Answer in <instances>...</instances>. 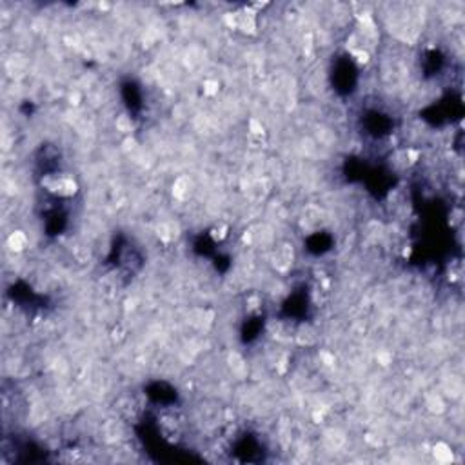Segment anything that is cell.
Instances as JSON below:
<instances>
[{"instance_id":"cell-1","label":"cell","mask_w":465,"mask_h":465,"mask_svg":"<svg viewBox=\"0 0 465 465\" xmlns=\"http://www.w3.org/2000/svg\"><path fill=\"white\" fill-rule=\"evenodd\" d=\"M46 187H48L49 191L59 193V195H62V196H71L77 191V184L68 177L48 178V180H46Z\"/></svg>"},{"instance_id":"cell-2","label":"cell","mask_w":465,"mask_h":465,"mask_svg":"<svg viewBox=\"0 0 465 465\" xmlns=\"http://www.w3.org/2000/svg\"><path fill=\"white\" fill-rule=\"evenodd\" d=\"M432 456H434V460L441 465H447L454 461V450L450 449V445L445 443V441L434 443V447H432Z\"/></svg>"},{"instance_id":"cell-3","label":"cell","mask_w":465,"mask_h":465,"mask_svg":"<svg viewBox=\"0 0 465 465\" xmlns=\"http://www.w3.org/2000/svg\"><path fill=\"white\" fill-rule=\"evenodd\" d=\"M189 193H191V180L187 177L177 178L175 184H173V195L177 196L178 200H184V198L189 196Z\"/></svg>"},{"instance_id":"cell-4","label":"cell","mask_w":465,"mask_h":465,"mask_svg":"<svg viewBox=\"0 0 465 465\" xmlns=\"http://www.w3.org/2000/svg\"><path fill=\"white\" fill-rule=\"evenodd\" d=\"M236 28L242 30L244 33H255L256 31V19L253 13H242V15H236Z\"/></svg>"},{"instance_id":"cell-5","label":"cell","mask_w":465,"mask_h":465,"mask_svg":"<svg viewBox=\"0 0 465 465\" xmlns=\"http://www.w3.org/2000/svg\"><path fill=\"white\" fill-rule=\"evenodd\" d=\"M26 245H28V236H26L22 231L11 233L10 238H8V247H10L11 251H15V253H20Z\"/></svg>"},{"instance_id":"cell-6","label":"cell","mask_w":465,"mask_h":465,"mask_svg":"<svg viewBox=\"0 0 465 465\" xmlns=\"http://www.w3.org/2000/svg\"><path fill=\"white\" fill-rule=\"evenodd\" d=\"M427 409L431 412H434V414H440V412L445 411V401H443V398L440 396V394H431V396L427 398Z\"/></svg>"},{"instance_id":"cell-7","label":"cell","mask_w":465,"mask_h":465,"mask_svg":"<svg viewBox=\"0 0 465 465\" xmlns=\"http://www.w3.org/2000/svg\"><path fill=\"white\" fill-rule=\"evenodd\" d=\"M115 126H117L118 131L124 133V135L131 133V129H133L131 118H129L128 115H120V117H117V122H115Z\"/></svg>"},{"instance_id":"cell-8","label":"cell","mask_w":465,"mask_h":465,"mask_svg":"<svg viewBox=\"0 0 465 465\" xmlns=\"http://www.w3.org/2000/svg\"><path fill=\"white\" fill-rule=\"evenodd\" d=\"M218 88H220V86H218L216 80H206V82H204V93L209 95V97L218 93Z\"/></svg>"},{"instance_id":"cell-9","label":"cell","mask_w":465,"mask_h":465,"mask_svg":"<svg viewBox=\"0 0 465 465\" xmlns=\"http://www.w3.org/2000/svg\"><path fill=\"white\" fill-rule=\"evenodd\" d=\"M225 231H227V227H225L224 224H220V225H216L215 229L211 231V236L215 238V240H222L225 236Z\"/></svg>"},{"instance_id":"cell-10","label":"cell","mask_w":465,"mask_h":465,"mask_svg":"<svg viewBox=\"0 0 465 465\" xmlns=\"http://www.w3.org/2000/svg\"><path fill=\"white\" fill-rule=\"evenodd\" d=\"M249 128H251V133H253V135H256V137H262V135H264V128H262V126L258 124V120H251Z\"/></svg>"}]
</instances>
